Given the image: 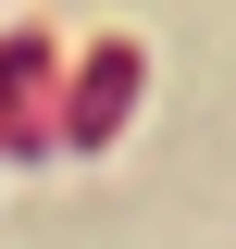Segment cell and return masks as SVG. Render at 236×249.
Here are the masks:
<instances>
[{
	"label": "cell",
	"instance_id": "6da1fadb",
	"mask_svg": "<svg viewBox=\"0 0 236 249\" xmlns=\"http://www.w3.org/2000/svg\"><path fill=\"white\" fill-rule=\"evenodd\" d=\"M124 100H137V37H100V50L75 62V100H62V137H75V150H100V137L124 124Z\"/></svg>",
	"mask_w": 236,
	"mask_h": 249
}]
</instances>
